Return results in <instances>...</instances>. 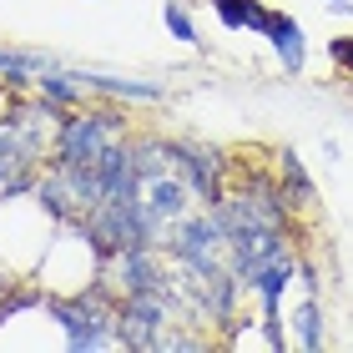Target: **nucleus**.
Masks as SVG:
<instances>
[{"instance_id":"obj_1","label":"nucleus","mask_w":353,"mask_h":353,"mask_svg":"<svg viewBox=\"0 0 353 353\" xmlns=\"http://www.w3.org/2000/svg\"><path fill=\"white\" fill-rule=\"evenodd\" d=\"M117 141H126V117L117 106H71V111H61V121H56L51 162L86 167L106 147H117Z\"/></svg>"},{"instance_id":"obj_2","label":"nucleus","mask_w":353,"mask_h":353,"mask_svg":"<svg viewBox=\"0 0 353 353\" xmlns=\"http://www.w3.org/2000/svg\"><path fill=\"white\" fill-rule=\"evenodd\" d=\"M167 252H172L176 268H217V263H228V232H222L212 207L176 222L167 232Z\"/></svg>"},{"instance_id":"obj_3","label":"nucleus","mask_w":353,"mask_h":353,"mask_svg":"<svg viewBox=\"0 0 353 353\" xmlns=\"http://www.w3.org/2000/svg\"><path fill=\"white\" fill-rule=\"evenodd\" d=\"M172 152H176V167H182L187 187L212 207L222 197V167H228L217 157V147H202V141H172Z\"/></svg>"},{"instance_id":"obj_4","label":"nucleus","mask_w":353,"mask_h":353,"mask_svg":"<svg viewBox=\"0 0 353 353\" xmlns=\"http://www.w3.org/2000/svg\"><path fill=\"white\" fill-rule=\"evenodd\" d=\"M263 41L272 46V56H278L283 76H303V71H308V36H303V21H298V15L272 10Z\"/></svg>"},{"instance_id":"obj_5","label":"nucleus","mask_w":353,"mask_h":353,"mask_svg":"<svg viewBox=\"0 0 353 353\" xmlns=\"http://www.w3.org/2000/svg\"><path fill=\"white\" fill-rule=\"evenodd\" d=\"M278 187H283L288 207H313L318 202V187H313V176H308V167H303V157L293 147L278 152Z\"/></svg>"},{"instance_id":"obj_6","label":"nucleus","mask_w":353,"mask_h":353,"mask_svg":"<svg viewBox=\"0 0 353 353\" xmlns=\"http://www.w3.org/2000/svg\"><path fill=\"white\" fill-rule=\"evenodd\" d=\"M207 6L228 30H248V36H263L272 15V6H263V0H207Z\"/></svg>"},{"instance_id":"obj_7","label":"nucleus","mask_w":353,"mask_h":353,"mask_svg":"<svg viewBox=\"0 0 353 353\" xmlns=\"http://www.w3.org/2000/svg\"><path fill=\"white\" fill-rule=\"evenodd\" d=\"M36 91H41V101H51L56 111H71V106L86 101V81L76 71H56V66H46L36 76Z\"/></svg>"},{"instance_id":"obj_8","label":"nucleus","mask_w":353,"mask_h":353,"mask_svg":"<svg viewBox=\"0 0 353 353\" xmlns=\"http://www.w3.org/2000/svg\"><path fill=\"white\" fill-rule=\"evenodd\" d=\"M86 81V91H101L111 96V101H162V86H152V81H117V76H101V71H76Z\"/></svg>"},{"instance_id":"obj_9","label":"nucleus","mask_w":353,"mask_h":353,"mask_svg":"<svg viewBox=\"0 0 353 353\" xmlns=\"http://www.w3.org/2000/svg\"><path fill=\"white\" fill-rule=\"evenodd\" d=\"M293 339H298V348H323L328 343V333H323V308H318V293H308L293 308Z\"/></svg>"},{"instance_id":"obj_10","label":"nucleus","mask_w":353,"mask_h":353,"mask_svg":"<svg viewBox=\"0 0 353 353\" xmlns=\"http://www.w3.org/2000/svg\"><path fill=\"white\" fill-rule=\"evenodd\" d=\"M162 26H167V36H176L182 46H192V51L202 46V36H197V21H192V10L182 6V0H162Z\"/></svg>"},{"instance_id":"obj_11","label":"nucleus","mask_w":353,"mask_h":353,"mask_svg":"<svg viewBox=\"0 0 353 353\" xmlns=\"http://www.w3.org/2000/svg\"><path fill=\"white\" fill-rule=\"evenodd\" d=\"M328 66H339L343 76H353V36H333L328 41Z\"/></svg>"},{"instance_id":"obj_12","label":"nucleus","mask_w":353,"mask_h":353,"mask_svg":"<svg viewBox=\"0 0 353 353\" xmlns=\"http://www.w3.org/2000/svg\"><path fill=\"white\" fill-rule=\"evenodd\" d=\"M328 10H339V15H353V0H323Z\"/></svg>"}]
</instances>
